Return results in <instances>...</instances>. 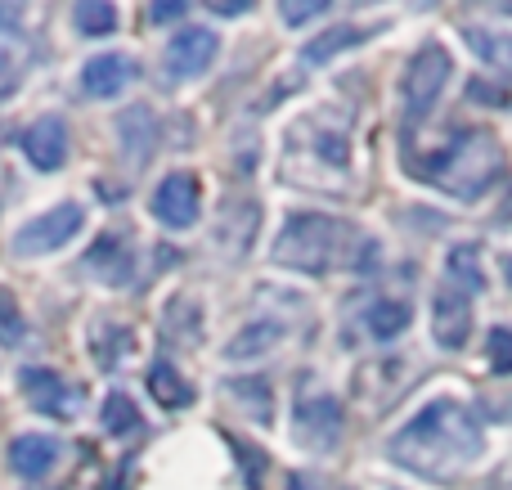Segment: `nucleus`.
Instances as JSON below:
<instances>
[{"label":"nucleus","instance_id":"nucleus-1","mask_svg":"<svg viewBox=\"0 0 512 490\" xmlns=\"http://www.w3.org/2000/svg\"><path fill=\"white\" fill-rule=\"evenodd\" d=\"M387 455L427 482H459L486 455V432L463 401L436 396L387 441Z\"/></svg>","mask_w":512,"mask_h":490},{"label":"nucleus","instance_id":"nucleus-2","mask_svg":"<svg viewBox=\"0 0 512 490\" xmlns=\"http://www.w3.org/2000/svg\"><path fill=\"white\" fill-rule=\"evenodd\" d=\"M378 257L373 239L355 230L351 221H337L324 212H297L283 221L270 261L297 275H333V270H364Z\"/></svg>","mask_w":512,"mask_h":490},{"label":"nucleus","instance_id":"nucleus-3","mask_svg":"<svg viewBox=\"0 0 512 490\" xmlns=\"http://www.w3.org/2000/svg\"><path fill=\"white\" fill-rule=\"evenodd\" d=\"M405 176L423 180V185L441 189L459 203H477L504 176V144L495 140V131H481V126L477 131H454V140L432 153L405 149Z\"/></svg>","mask_w":512,"mask_h":490},{"label":"nucleus","instance_id":"nucleus-4","mask_svg":"<svg viewBox=\"0 0 512 490\" xmlns=\"http://www.w3.org/2000/svg\"><path fill=\"white\" fill-rule=\"evenodd\" d=\"M283 180L319 189V194L351 189V135H346V126H337L328 113L292 126L288 153H283Z\"/></svg>","mask_w":512,"mask_h":490},{"label":"nucleus","instance_id":"nucleus-5","mask_svg":"<svg viewBox=\"0 0 512 490\" xmlns=\"http://www.w3.org/2000/svg\"><path fill=\"white\" fill-rule=\"evenodd\" d=\"M450 77H454L450 50L436 45V41H427L405 68V117L409 122H423V117L432 113L436 99H441L445 86H450Z\"/></svg>","mask_w":512,"mask_h":490},{"label":"nucleus","instance_id":"nucleus-6","mask_svg":"<svg viewBox=\"0 0 512 490\" xmlns=\"http://www.w3.org/2000/svg\"><path fill=\"white\" fill-rule=\"evenodd\" d=\"M86 225V207L81 203H54L50 212L32 216L27 225H18L14 234V257H50L63 243H72Z\"/></svg>","mask_w":512,"mask_h":490},{"label":"nucleus","instance_id":"nucleus-7","mask_svg":"<svg viewBox=\"0 0 512 490\" xmlns=\"http://www.w3.org/2000/svg\"><path fill=\"white\" fill-rule=\"evenodd\" d=\"M292 437L310 455H328L342 441V405L328 392H297V410H292Z\"/></svg>","mask_w":512,"mask_h":490},{"label":"nucleus","instance_id":"nucleus-8","mask_svg":"<svg viewBox=\"0 0 512 490\" xmlns=\"http://www.w3.org/2000/svg\"><path fill=\"white\" fill-rule=\"evenodd\" d=\"M149 212L158 225L167 230H194L198 216H203V185H198L194 171H171L158 180L149 198Z\"/></svg>","mask_w":512,"mask_h":490},{"label":"nucleus","instance_id":"nucleus-9","mask_svg":"<svg viewBox=\"0 0 512 490\" xmlns=\"http://www.w3.org/2000/svg\"><path fill=\"white\" fill-rule=\"evenodd\" d=\"M18 387H23V401L45 419H77L81 405H86V392L54 369H23Z\"/></svg>","mask_w":512,"mask_h":490},{"label":"nucleus","instance_id":"nucleus-10","mask_svg":"<svg viewBox=\"0 0 512 490\" xmlns=\"http://www.w3.org/2000/svg\"><path fill=\"white\" fill-rule=\"evenodd\" d=\"M216 54H221V36H216L212 27H180V32L171 36L162 63H167L171 81H194L212 68Z\"/></svg>","mask_w":512,"mask_h":490},{"label":"nucleus","instance_id":"nucleus-11","mask_svg":"<svg viewBox=\"0 0 512 490\" xmlns=\"http://www.w3.org/2000/svg\"><path fill=\"white\" fill-rule=\"evenodd\" d=\"M18 144H23V158L32 162L36 171H59L63 162H68V122L54 117V113H45L27 126Z\"/></svg>","mask_w":512,"mask_h":490},{"label":"nucleus","instance_id":"nucleus-12","mask_svg":"<svg viewBox=\"0 0 512 490\" xmlns=\"http://www.w3.org/2000/svg\"><path fill=\"white\" fill-rule=\"evenodd\" d=\"M9 468H14L23 482H41V477H50L54 468H59L63 459V446L54 437H45V432H23V437L9 441Z\"/></svg>","mask_w":512,"mask_h":490},{"label":"nucleus","instance_id":"nucleus-13","mask_svg":"<svg viewBox=\"0 0 512 490\" xmlns=\"http://www.w3.org/2000/svg\"><path fill=\"white\" fill-rule=\"evenodd\" d=\"M436 324H432V333H436V342H441L445 351H463L468 347V338H472V302L459 293V288H450L445 284L441 293H436Z\"/></svg>","mask_w":512,"mask_h":490},{"label":"nucleus","instance_id":"nucleus-14","mask_svg":"<svg viewBox=\"0 0 512 490\" xmlns=\"http://www.w3.org/2000/svg\"><path fill=\"white\" fill-rule=\"evenodd\" d=\"M131 77H135V63L126 59V54H95V59H86V68H81V90H86L90 99H117L131 86Z\"/></svg>","mask_w":512,"mask_h":490},{"label":"nucleus","instance_id":"nucleus-15","mask_svg":"<svg viewBox=\"0 0 512 490\" xmlns=\"http://www.w3.org/2000/svg\"><path fill=\"white\" fill-rule=\"evenodd\" d=\"M373 32H378V27H360V23L328 27V32H319L315 41H306V45H301V63H306V68H324V63H333L342 50H351V45L369 41Z\"/></svg>","mask_w":512,"mask_h":490},{"label":"nucleus","instance_id":"nucleus-16","mask_svg":"<svg viewBox=\"0 0 512 490\" xmlns=\"http://www.w3.org/2000/svg\"><path fill=\"white\" fill-rule=\"evenodd\" d=\"M445 275L450 288H459L463 297L486 293V261H481V243H454L445 257Z\"/></svg>","mask_w":512,"mask_h":490},{"label":"nucleus","instance_id":"nucleus-17","mask_svg":"<svg viewBox=\"0 0 512 490\" xmlns=\"http://www.w3.org/2000/svg\"><path fill=\"white\" fill-rule=\"evenodd\" d=\"M279 342H283V324L279 320H256V324H248L243 333H234V338H230V347H225V360H234V365H248V360L270 356Z\"/></svg>","mask_w":512,"mask_h":490},{"label":"nucleus","instance_id":"nucleus-18","mask_svg":"<svg viewBox=\"0 0 512 490\" xmlns=\"http://www.w3.org/2000/svg\"><path fill=\"white\" fill-rule=\"evenodd\" d=\"M463 41L468 50L486 63L490 72L512 81V32H490V27H463Z\"/></svg>","mask_w":512,"mask_h":490},{"label":"nucleus","instance_id":"nucleus-19","mask_svg":"<svg viewBox=\"0 0 512 490\" xmlns=\"http://www.w3.org/2000/svg\"><path fill=\"white\" fill-rule=\"evenodd\" d=\"M86 270H99V284H126L131 279V248L117 234H104L95 248L86 252Z\"/></svg>","mask_w":512,"mask_h":490},{"label":"nucleus","instance_id":"nucleus-20","mask_svg":"<svg viewBox=\"0 0 512 490\" xmlns=\"http://www.w3.org/2000/svg\"><path fill=\"white\" fill-rule=\"evenodd\" d=\"M409 324H414V311H409V302H400V297H378V302L364 311V329H369L378 342L400 338Z\"/></svg>","mask_w":512,"mask_h":490},{"label":"nucleus","instance_id":"nucleus-21","mask_svg":"<svg viewBox=\"0 0 512 490\" xmlns=\"http://www.w3.org/2000/svg\"><path fill=\"white\" fill-rule=\"evenodd\" d=\"M117 131H122L126 158H131V162H149L153 135H158V126H153V113H149V108H131V113L117 122Z\"/></svg>","mask_w":512,"mask_h":490},{"label":"nucleus","instance_id":"nucleus-22","mask_svg":"<svg viewBox=\"0 0 512 490\" xmlns=\"http://www.w3.org/2000/svg\"><path fill=\"white\" fill-rule=\"evenodd\" d=\"M149 392L158 405H167V410H185V405H194V387L185 383V378L176 374V365H167V360H158V365L149 369Z\"/></svg>","mask_w":512,"mask_h":490},{"label":"nucleus","instance_id":"nucleus-23","mask_svg":"<svg viewBox=\"0 0 512 490\" xmlns=\"http://www.w3.org/2000/svg\"><path fill=\"white\" fill-rule=\"evenodd\" d=\"M99 423H104L108 437H135L144 419H140V405H135L126 392H108L104 410H99Z\"/></svg>","mask_w":512,"mask_h":490},{"label":"nucleus","instance_id":"nucleus-24","mask_svg":"<svg viewBox=\"0 0 512 490\" xmlns=\"http://www.w3.org/2000/svg\"><path fill=\"white\" fill-rule=\"evenodd\" d=\"M72 27H77L81 36H113L117 32V5L81 0V5H72Z\"/></svg>","mask_w":512,"mask_h":490},{"label":"nucleus","instance_id":"nucleus-25","mask_svg":"<svg viewBox=\"0 0 512 490\" xmlns=\"http://www.w3.org/2000/svg\"><path fill=\"white\" fill-rule=\"evenodd\" d=\"M225 387H230V396L252 414L256 423H270V410H274L270 383H261V378H234V383H225Z\"/></svg>","mask_w":512,"mask_h":490},{"label":"nucleus","instance_id":"nucleus-26","mask_svg":"<svg viewBox=\"0 0 512 490\" xmlns=\"http://www.w3.org/2000/svg\"><path fill=\"white\" fill-rule=\"evenodd\" d=\"M23 333H27V320H23V311H18L14 293L0 288V342L14 347V342H23Z\"/></svg>","mask_w":512,"mask_h":490},{"label":"nucleus","instance_id":"nucleus-27","mask_svg":"<svg viewBox=\"0 0 512 490\" xmlns=\"http://www.w3.org/2000/svg\"><path fill=\"white\" fill-rule=\"evenodd\" d=\"M319 14H328L324 0H301V5H297V0H283V5H279V18L288 27H301V23H310V18H319Z\"/></svg>","mask_w":512,"mask_h":490},{"label":"nucleus","instance_id":"nucleus-28","mask_svg":"<svg viewBox=\"0 0 512 490\" xmlns=\"http://www.w3.org/2000/svg\"><path fill=\"white\" fill-rule=\"evenodd\" d=\"M23 86V59L14 50H0V99H9Z\"/></svg>","mask_w":512,"mask_h":490},{"label":"nucleus","instance_id":"nucleus-29","mask_svg":"<svg viewBox=\"0 0 512 490\" xmlns=\"http://www.w3.org/2000/svg\"><path fill=\"white\" fill-rule=\"evenodd\" d=\"M490 365H495L499 374H512V333L508 329L490 333Z\"/></svg>","mask_w":512,"mask_h":490},{"label":"nucleus","instance_id":"nucleus-30","mask_svg":"<svg viewBox=\"0 0 512 490\" xmlns=\"http://www.w3.org/2000/svg\"><path fill=\"white\" fill-rule=\"evenodd\" d=\"M189 5L185 0H162V5H149V23H176V18H185Z\"/></svg>","mask_w":512,"mask_h":490},{"label":"nucleus","instance_id":"nucleus-31","mask_svg":"<svg viewBox=\"0 0 512 490\" xmlns=\"http://www.w3.org/2000/svg\"><path fill=\"white\" fill-rule=\"evenodd\" d=\"M468 99H472V104L508 108V95H499V90H495V86H486V81H472V86H468Z\"/></svg>","mask_w":512,"mask_h":490},{"label":"nucleus","instance_id":"nucleus-32","mask_svg":"<svg viewBox=\"0 0 512 490\" xmlns=\"http://www.w3.org/2000/svg\"><path fill=\"white\" fill-rule=\"evenodd\" d=\"M252 5H243V0H216L212 5V14H221V18H239V14H248Z\"/></svg>","mask_w":512,"mask_h":490},{"label":"nucleus","instance_id":"nucleus-33","mask_svg":"<svg viewBox=\"0 0 512 490\" xmlns=\"http://www.w3.org/2000/svg\"><path fill=\"white\" fill-rule=\"evenodd\" d=\"M288 490H315V486H310L306 477H297V473H292V477H288Z\"/></svg>","mask_w":512,"mask_h":490},{"label":"nucleus","instance_id":"nucleus-34","mask_svg":"<svg viewBox=\"0 0 512 490\" xmlns=\"http://www.w3.org/2000/svg\"><path fill=\"white\" fill-rule=\"evenodd\" d=\"M504 270H508V284H512V252H508V257H504Z\"/></svg>","mask_w":512,"mask_h":490},{"label":"nucleus","instance_id":"nucleus-35","mask_svg":"<svg viewBox=\"0 0 512 490\" xmlns=\"http://www.w3.org/2000/svg\"><path fill=\"white\" fill-rule=\"evenodd\" d=\"M499 9H504V14H512V5H499Z\"/></svg>","mask_w":512,"mask_h":490}]
</instances>
